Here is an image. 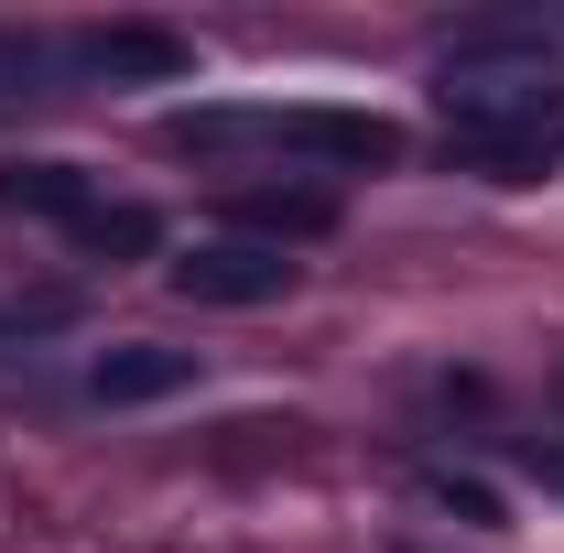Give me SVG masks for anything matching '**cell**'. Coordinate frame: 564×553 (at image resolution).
Returning <instances> with one entry per match:
<instances>
[{"instance_id": "cell-7", "label": "cell", "mask_w": 564, "mask_h": 553, "mask_svg": "<svg viewBox=\"0 0 564 553\" xmlns=\"http://www.w3.org/2000/svg\"><path fill=\"white\" fill-rule=\"evenodd\" d=\"M76 326V293L66 282H44V293H0V347L11 337H66Z\"/></svg>"}, {"instance_id": "cell-8", "label": "cell", "mask_w": 564, "mask_h": 553, "mask_svg": "<svg viewBox=\"0 0 564 553\" xmlns=\"http://www.w3.org/2000/svg\"><path fill=\"white\" fill-rule=\"evenodd\" d=\"M163 228H152V207H98L87 228H76V250H98V261H141Z\"/></svg>"}, {"instance_id": "cell-9", "label": "cell", "mask_w": 564, "mask_h": 553, "mask_svg": "<svg viewBox=\"0 0 564 553\" xmlns=\"http://www.w3.org/2000/svg\"><path fill=\"white\" fill-rule=\"evenodd\" d=\"M250 228H272V250L282 239H315V228H337V207H326V196H250Z\"/></svg>"}, {"instance_id": "cell-6", "label": "cell", "mask_w": 564, "mask_h": 553, "mask_svg": "<svg viewBox=\"0 0 564 553\" xmlns=\"http://www.w3.org/2000/svg\"><path fill=\"white\" fill-rule=\"evenodd\" d=\"M87 66L98 76H185V33H163V22H109V33H87Z\"/></svg>"}, {"instance_id": "cell-3", "label": "cell", "mask_w": 564, "mask_h": 553, "mask_svg": "<svg viewBox=\"0 0 564 553\" xmlns=\"http://www.w3.org/2000/svg\"><path fill=\"white\" fill-rule=\"evenodd\" d=\"M250 131L293 141V152H315V163H402V131H391L380 109H261Z\"/></svg>"}, {"instance_id": "cell-11", "label": "cell", "mask_w": 564, "mask_h": 553, "mask_svg": "<svg viewBox=\"0 0 564 553\" xmlns=\"http://www.w3.org/2000/svg\"><path fill=\"white\" fill-rule=\"evenodd\" d=\"M521 478H543V488L564 499V445H521Z\"/></svg>"}, {"instance_id": "cell-5", "label": "cell", "mask_w": 564, "mask_h": 553, "mask_svg": "<svg viewBox=\"0 0 564 553\" xmlns=\"http://www.w3.org/2000/svg\"><path fill=\"white\" fill-rule=\"evenodd\" d=\"M185 380H196V347H109V358L87 369L98 402H174Z\"/></svg>"}, {"instance_id": "cell-2", "label": "cell", "mask_w": 564, "mask_h": 553, "mask_svg": "<svg viewBox=\"0 0 564 553\" xmlns=\"http://www.w3.org/2000/svg\"><path fill=\"white\" fill-rule=\"evenodd\" d=\"M174 293L185 304H282L293 293V261H282L272 239H207V250L174 261Z\"/></svg>"}, {"instance_id": "cell-1", "label": "cell", "mask_w": 564, "mask_h": 553, "mask_svg": "<svg viewBox=\"0 0 564 553\" xmlns=\"http://www.w3.org/2000/svg\"><path fill=\"white\" fill-rule=\"evenodd\" d=\"M434 109L456 120V141H478L489 163H521L564 131V44L543 33H467L434 66Z\"/></svg>"}, {"instance_id": "cell-10", "label": "cell", "mask_w": 564, "mask_h": 553, "mask_svg": "<svg viewBox=\"0 0 564 553\" xmlns=\"http://www.w3.org/2000/svg\"><path fill=\"white\" fill-rule=\"evenodd\" d=\"M423 499H445V510H467V521H499V499L478 478H456V467H423Z\"/></svg>"}, {"instance_id": "cell-4", "label": "cell", "mask_w": 564, "mask_h": 553, "mask_svg": "<svg viewBox=\"0 0 564 553\" xmlns=\"http://www.w3.org/2000/svg\"><path fill=\"white\" fill-rule=\"evenodd\" d=\"M0 207H22V217H55V228H87V217L109 207V196H98V185H87V174H76V163H0Z\"/></svg>"}]
</instances>
